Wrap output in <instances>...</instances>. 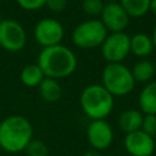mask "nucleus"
I'll return each mask as SVG.
<instances>
[{"label":"nucleus","instance_id":"7c9ffc66","mask_svg":"<svg viewBox=\"0 0 156 156\" xmlns=\"http://www.w3.org/2000/svg\"><path fill=\"white\" fill-rule=\"evenodd\" d=\"M128 156H130V155H128Z\"/></svg>","mask_w":156,"mask_h":156},{"label":"nucleus","instance_id":"7ed1b4c3","mask_svg":"<svg viewBox=\"0 0 156 156\" xmlns=\"http://www.w3.org/2000/svg\"><path fill=\"white\" fill-rule=\"evenodd\" d=\"M83 112L91 119H105L113 110V96L101 85L91 84L83 89L79 98Z\"/></svg>","mask_w":156,"mask_h":156},{"label":"nucleus","instance_id":"f03ea898","mask_svg":"<svg viewBox=\"0 0 156 156\" xmlns=\"http://www.w3.org/2000/svg\"><path fill=\"white\" fill-rule=\"evenodd\" d=\"M33 139L30 122L21 115H12L0 122V147L9 154L24 151Z\"/></svg>","mask_w":156,"mask_h":156},{"label":"nucleus","instance_id":"a211bd4d","mask_svg":"<svg viewBox=\"0 0 156 156\" xmlns=\"http://www.w3.org/2000/svg\"><path fill=\"white\" fill-rule=\"evenodd\" d=\"M151 0H119V5L124 9L129 17H143L150 11Z\"/></svg>","mask_w":156,"mask_h":156},{"label":"nucleus","instance_id":"f257e3e1","mask_svg":"<svg viewBox=\"0 0 156 156\" xmlns=\"http://www.w3.org/2000/svg\"><path fill=\"white\" fill-rule=\"evenodd\" d=\"M44 77L58 79L71 76L77 67V57L74 52L65 45H55L43 48L38 56L37 63Z\"/></svg>","mask_w":156,"mask_h":156},{"label":"nucleus","instance_id":"b1692460","mask_svg":"<svg viewBox=\"0 0 156 156\" xmlns=\"http://www.w3.org/2000/svg\"><path fill=\"white\" fill-rule=\"evenodd\" d=\"M83 156H104V155H102L100 151L91 149V150H88V151H85V152L83 154Z\"/></svg>","mask_w":156,"mask_h":156},{"label":"nucleus","instance_id":"412c9836","mask_svg":"<svg viewBox=\"0 0 156 156\" xmlns=\"http://www.w3.org/2000/svg\"><path fill=\"white\" fill-rule=\"evenodd\" d=\"M140 130L152 138L156 136V115H144Z\"/></svg>","mask_w":156,"mask_h":156},{"label":"nucleus","instance_id":"20e7f679","mask_svg":"<svg viewBox=\"0 0 156 156\" xmlns=\"http://www.w3.org/2000/svg\"><path fill=\"white\" fill-rule=\"evenodd\" d=\"M101 82V85L112 96L127 95L135 87L130 69L123 63H107L102 69Z\"/></svg>","mask_w":156,"mask_h":156},{"label":"nucleus","instance_id":"a878e982","mask_svg":"<svg viewBox=\"0 0 156 156\" xmlns=\"http://www.w3.org/2000/svg\"><path fill=\"white\" fill-rule=\"evenodd\" d=\"M151 40H152L154 48H156V24H155V27H154V30H152V37H151Z\"/></svg>","mask_w":156,"mask_h":156},{"label":"nucleus","instance_id":"393cba45","mask_svg":"<svg viewBox=\"0 0 156 156\" xmlns=\"http://www.w3.org/2000/svg\"><path fill=\"white\" fill-rule=\"evenodd\" d=\"M150 11L156 15V0H151L150 1Z\"/></svg>","mask_w":156,"mask_h":156},{"label":"nucleus","instance_id":"39448f33","mask_svg":"<svg viewBox=\"0 0 156 156\" xmlns=\"http://www.w3.org/2000/svg\"><path fill=\"white\" fill-rule=\"evenodd\" d=\"M107 37V30L100 20H88L79 23L72 32V41L80 49L101 46Z\"/></svg>","mask_w":156,"mask_h":156},{"label":"nucleus","instance_id":"f8f14e48","mask_svg":"<svg viewBox=\"0 0 156 156\" xmlns=\"http://www.w3.org/2000/svg\"><path fill=\"white\" fill-rule=\"evenodd\" d=\"M138 102L143 115H156V80L149 82L141 89Z\"/></svg>","mask_w":156,"mask_h":156},{"label":"nucleus","instance_id":"9d476101","mask_svg":"<svg viewBox=\"0 0 156 156\" xmlns=\"http://www.w3.org/2000/svg\"><path fill=\"white\" fill-rule=\"evenodd\" d=\"M87 139L94 150L102 151L113 141V130L105 119L91 121L87 129Z\"/></svg>","mask_w":156,"mask_h":156},{"label":"nucleus","instance_id":"aec40b11","mask_svg":"<svg viewBox=\"0 0 156 156\" xmlns=\"http://www.w3.org/2000/svg\"><path fill=\"white\" fill-rule=\"evenodd\" d=\"M105 4L102 0H83L82 2V9L84 10L85 13L90 16H98L101 13Z\"/></svg>","mask_w":156,"mask_h":156},{"label":"nucleus","instance_id":"c85d7f7f","mask_svg":"<svg viewBox=\"0 0 156 156\" xmlns=\"http://www.w3.org/2000/svg\"><path fill=\"white\" fill-rule=\"evenodd\" d=\"M154 67H155V76H156V62L154 63Z\"/></svg>","mask_w":156,"mask_h":156},{"label":"nucleus","instance_id":"4468645a","mask_svg":"<svg viewBox=\"0 0 156 156\" xmlns=\"http://www.w3.org/2000/svg\"><path fill=\"white\" fill-rule=\"evenodd\" d=\"M40 98L46 102H56L62 95V89L56 79L45 77L38 85Z\"/></svg>","mask_w":156,"mask_h":156},{"label":"nucleus","instance_id":"5701e85b","mask_svg":"<svg viewBox=\"0 0 156 156\" xmlns=\"http://www.w3.org/2000/svg\"><path fill=\"white\" fill-rule=\"evenodd\" d=\"M67 0H46L45 6L52 12H61L65 10Z\"/></svg>","mask_w":156,"mask_h":156},{"label":"nucleus","instance_id":"c756f323","mask_svg":"<svg viewBox=\"0 0 156 156\" xmlns=\"http://www.w3.org/2000/svg\"><path fill=\"white\" fill-rule=\"evenodd\" d=\"M1 21H2V18H1V16H0V22H1Z\"/></svg>","mask_w":156,"mask_h":156},{"label":"nucleus","instance_id":"423d86ee","mask_svg":"<svg viewBox=\"0 0 156 156\" xmlns=\"http://www.w3.org/2000/svg\"><path fill=\"white\" fill-rule=\"evenodd\" d=\"M130 52V37L124 32L111 33L101 44L102 57L108 63H122Z\"/></svg>","mask_w":156,"mask_h":156},{"label":"nucleus","instance_id":"ddd939ff","mask_svg":"<svg viewBox=\"0 0 156 156\" xmlns=\"http://www.w3.org/2000/svg\"><path fill=\"white\" fill-rule=\"evenodd\" d=\"M143 117L144 115L140 110H135V108L126 110L118 116V127L126 134L139 130L141 128Z\"/></svg>","mask_w":156,"mask_h":156},{"label":"nucleus","instance_id":"cd10ccee","mask_svg":"<svg viewBox=\"0 0 156 156\" xmlns=\"http://www.w3.org/2000/svg\"><path fill=\"white\" fill-rule=\"evenodd\" d=\"M154 147H155V151H156V136L154 138Z\"/></svg>","mask_w":156,"mask_h":156},{"label":"nucleus","instance_id":"9b49d317","mask_svg":"<svg viewBox=\"0 0 156 156\" xmlns=\"http://www.w3.org/2000/svg\"><path fill=\"white\" fill-rule=\"evenodd\" d=\"M124 147L130 156H151L155 151L154 138L139 129L126 134Z\"/></svg>","mask_w":156,"mask_h":156},{"label":"nucleus","instance_id":"bb28decb","mask_svg":"<svg viewBox=\"0 0 156 156\" xmlns=\"http://www.w3.org/2000/svg\"><path fill=\"white\" fill-rule=\"evenodd\" d=\"M102 1H106L107 4H110V2H118L119 0H102Z\"/></svg>","mask_w":156,"mask_h":156},{"label":"nucleus","instance_id":"f3484780","mask_svg":"<svg viewBox=\"0 0 156 156\" xmlns=\"http://www.w3.org/2000/svg\"><path fill=\"white\" fill-rule=\"evenodd\" d=\"M44 73L41 72L40 67L35 63H32V65H28L26 66L22 71H21V74H20V79L21 82L28 87V88H34V87H38L41 80L44 79Z\"/></svg>","mask_w":156,"mask_h":156},{"label":"nucleus","instance_id":"4be33fe9","mask_svg":"<svg viewBox=\"0 0 156 156\" xmlns=\"http://www.w3.org/2000/svg\"><path fill=\"white\" fill-rule=\"evenodd\" d=\"M16 1L20 5V7L27 11L39 10L43 6H45V2H46V0H16Z\"/></svg>","mask_w":156,"mask_h":156},{"label":"nucleus","instance_id":"1a4fd4ad","mask_svg":"<svg viewBox=\"0 0 156 156\" xmlns=\"http://www.w3.org/2000/svg\"><path fill=\"white\" fill-rule=\"evenodd\" d=\"M100 17V21L106 28V30H110L111 33L124 32L130 18L124 11V9L119 5V2L105 4Z\"/></svg>","mask_w":156,"mask_h":156},{"label":"nucleus","instance_id":"6e6552de","mask_svg":"<svg viewBox=\"0 0 156 156\" xmlns=\"http://www.w3.org/2000/svg\"><path fill=\"white\" fill-rule=\"evenodd\" d=\"M35 40L43 46H55L63 39V27L54 18H43L34 27Z\"/></svg>","mask_w":156,"mask_h":156},{"label":"nucleus","instance_id":"2eb2a0df","mask_svg":"<svg viewBox=\"0 0 156 156\" xmlns=\"http://www.w3.org/2000/svg\"><path fill=\"white\" fill-rule=\"evenodd\" d=\"M154 50L151 37L145 33H136L130 37V52L138 57H146Z\"/></svg>","mask_w":156,"mask_h":156},{"label":"nucleus","instance_id":"6ab92c4d","mask_svg":"<svg viewBox=\"0 0 156 156\" xmlns=\"http://www.w3.org/2000/svg\"><path fill=\"white\" fill-rule=\"evenodd\" d=\"M27 156H48V146L39 139H32L24 149Z\"/></svg>","mask_w":156,"mask_h":156},{"label":"nucleus","instance_id":"dca6fc26","mask_svg":"<svg viewBox=\"0 0 156 156\" xmlns=\"http://www.w3.org/2000/svg\"><path fill=\"white\" fill-rule=\"evenodd\" d=\"M130 72L135 83L136 82L146 83V82H150L151 78L155 76V67H154V63L147 60H139L133 66Z\"/></svg>","mask_w":156,"mask_h":156},{"label":"nucleus","instance_id":"0eeeda50","mask_svg":"<svg viewBox=\"0 0 156 156\" xmlns=\"http://www.w3.org/2000/svg\"><path fill=\"white\" fill-rule=\"evenodd\" d=\"M27 37L23 27L15 20H2L0 22V46L10 52H17L26 45Z\"/></svg>","mask_w":156,"mask_h":156}]
</instances>
